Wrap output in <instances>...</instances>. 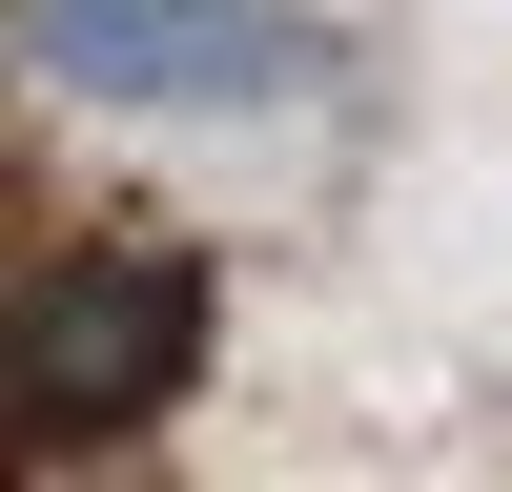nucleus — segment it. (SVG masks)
<instances>
[{
  "label": "nucleus",
  "mask_w": 512,
  "mask_h": 492,
  "mask_svg": "<svg viewBox=\"0 0 512 492\" xmlns=\"http://www.w3.org/2000/svg\"><path fill=\"white\" fill-rule=\"evenodd\" d=\"M205 369V267L185 246H62L0 287V431H144Z\"/></svg>",
  "instance_id": "nucleus-1"
},
{
  "label": "nucleus",
  "mask_w": 512,
  "mask_h": 492,
  "mask_svg": "<svg viewBox=\"0 0 512 492\" xmlns=\"http://www.w3.org/2000/svg\"><path fill=\"white\" fill-rule=\"evenodd\" d=\"M21 62L62 82V103H308L328 21L308 0H41Z\"/></svg>",
  "instance_id": "nucleus-2"
}]
</instances>
